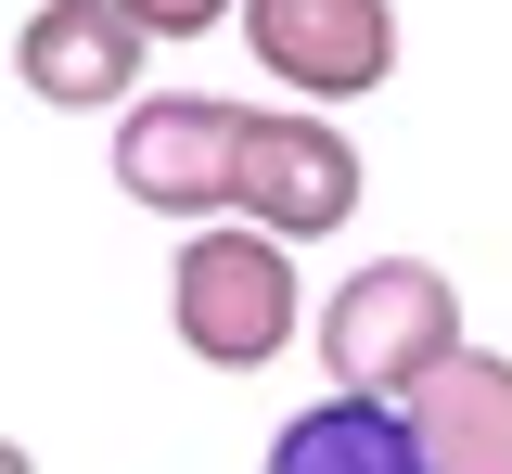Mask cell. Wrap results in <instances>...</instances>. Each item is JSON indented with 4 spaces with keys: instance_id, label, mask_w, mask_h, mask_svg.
<instances>
[{
    "instance_id": "cell-9",
    "label": "cell",
    "mask_w": 512,
    "mask_h": 474,
    "mask_svg": "<svg viewBox=\"0 0 512 474\" xmlns=\"http://www.w3.org/2000/svg\"><path fill=\"white\" fill-rule=\"evenodd\" d=\"M128 26H141L154 52H192V39H218V26H244V0H128Z\"/></svg>"
},
{
    "instance_id": "cell-7",
    "label": "cell",
    "mask_w": 512,
    "mask_h": 474,
    "mask_svg": "<svg viewBox=\"0 0 512 474\" xmlns=\"http://www.w3.org/2000/svg\"><path fill=\"white\" fill-rule=\"evenodd\" d=\"M410 436L436 474H512V359L500 346H461L436 385L410 398Z\"/></svg>"
},
{
    "instance_id": "cell-4",
    "label": "cell",
    "mask_w": 512,
    "mask_h": 474,
    "mask_svg": "<svg viewBox=\"0 0 512 474\" xmlns=\"http://www.w3.org/2000/svg\"><path fill=\"white\" fill-rule=\"evenodd\" d=\"M231 218L269 244H333L359 218V141L308 116V103H256L244 116V167H231Z\"/></svg>"
},
{
    "instance_id": "cell-2",
    "label": "cell",
    "mask_w": 512,
    "mask_h": 474,
    "mask_svg": "<svg viewBox=\"0 0 512 474\" xmlns=\"http://www.w3.org/2000/svg\"><path fill=\"white\" fill-rule=\"evenodd\" d=\"M167 334H180L205 372H269L282 346L308 334L295 244H269V231H244V218L180 231V257H167Z\"/></svg>"
},
{
    "instance_id": "cell-1",
    "label": "cell",
    "mask_w": 512,
    "mask_h": 474,
    "mask_svg": "<svg viewBox=\"0 0 512 474\" xmlns=\"http://www.w3.org/2000/svg\"><path fill=\"white\" fill-rule=\"evenodd\" d=\"M461 282L436 257H372V270H346L320 295V372H333V398H423L448 359H461Z\"/></svg>"
},
{
    "instance_id": "cell-3",
    "label": "cell",
    "mask_w": 512,
    "mask_h": 474,
    "mask_svg": "<svg viewBox=\"0 0 512 474\" xmlns=\"http://www.w3.org/2000/svg\"><path fill=\"white\" fill-rule=\"evenodd\" d=\"M244 116L256 103H218V90H141L116 116V193L180 218V231H218L231 167H244Z\"/></svg>"
},
{
    "instance_id": "cell-6",
    "label": "cell",
    "mask_w": 512,
    "mask_h": 474,
    "mask_svg": "<svg viewBox=\"0 0 512 474\" xmlns=\"http://www.w3.org/2000/svg\"><path fill=\"white\" fill-rule=\"evenodd\" d=\"M141 26H128V0H39L26 13V39H13V77H26V103H52V116H103V103H141Z\"/></svg>"
},
{
    "instance_id": "cell-8",
    "label": "cell",
    "mask_w": 512,
    "mask_h": 474,
    "mask_svg": "<svg viewBox=\"0 0 512 474\" xmlns=\"http://www.w3.org/2000/svg\"><path fill=\"white\" fill-rule=\"evenodd\" d=\"M256 474H436V462H423V436H410L397 398H320L269 436Z\"/></svg>"
},
{
    "instance_id": "cell-5",
    "label": "cell",
    "mask_w": 512,
    "mask_h": 474,
    "mask_svg": "<svg viewBox=\"0 0 512 474\" xmlns=\"http://www.w3.org/2000/svg\"><path fill=\"white\" fill-rule=\"evenodd\" d=\"M244 52L295 103H372L397 77V0H244Z\"/></svg>"
}]
</instances>
